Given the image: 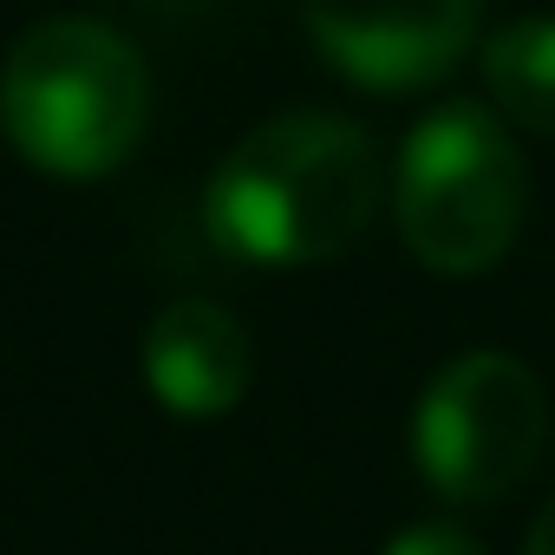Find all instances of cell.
I'll list each match as a JSON object with an SVG mask.
<instances>
[{"label": "cell", "mask_w": 555, "mask_h": 555, "mask_svg": "<svg viewBox=\"0 0 555 555\" xmlns=\"http://www.w3.org/2000/svg\"><path fill=\"white\" fill-rule=\"evenodd\" d=\"M301 21L353 86L418 92L464 60L477 0H301Z\"/></svg>", "instance_id": "5"}, {"label": "cell", "mask_w": 555, "mask_h": 555, "mask_svg": "<svg viewBox=\"0 0 555 555\" xmlns=\"http://www.w3.org/2000/svg\"><path fill=\"white\" fill-rule=\"evenodd\" d=\"M548 444V399L542 379L516 353H464L451 360L412 418V457L425 483L451 503L509 496Z\"/></svg>", "instance_id": "4"}, {"label": "cell", "mask_w": 555, "mask_h": 555, "mask_svg": "<svg viewBox=\"0 0 555 555\" xmlns=\"http://www.w3.org/2000/svg\"><path fill=\"white\" fill-rule=\"evenodd\" d=\"M522 555H555V496L542 503V516L529 522V548Z\"/></svg>", "instance_id": "9"}, {"label": "cell", "mask_w": 555, "mask_h": 555, "mask_svg": "<svg viewBox=\"0 0 555 555\" xmlns=\"http://www.w3.org/2000/svg\"><path fill=\"white\" fill-rule=\"evenodd\" d=\"M151 118V79L125 34L105 21L53 14L40 21L0 73V125L14 151L47 177H105L118 170Z\"/></svg>", "instance_id": "2"}, {"label": "cell", "mask_w": 555, "mask_h": 555, "mask_svg": "<svg viewBox=\"0 0 555 555\" xmlns=\"http://www.w3.org/2000/svg\"><path fill=\"white\" fill-rule=\"evenodd\" d=\"M386 555H483L457 522H412L386 542Z\"/></svg>", "instance_id": "8"}, {"label": "cell", "mask_w": 555, "mask_h": 555, "mask_svg": "<svg viewBox=\"0 0 555 555\" xmlns=\"http://www.w3.org/2000/svg\"><path fill=\"white\" fill-rule=\"evenodd\" d=\"M144 386L177 418H216L248 392L242 321L216 301H170L144 334Z\"/></svg>", "instance_id": "6"}, {"label": "cell", "mask_w": 555, "mask_h": 555, "mask_svg": "<svg viewBox=\"0 0 555 555\" xmlns=\"http://www.w3.org/2000/svg\"><path fill=\"white\" fill-rule=\"evenodd\" d=\"M483 79L522 131L555 138V14L496 27L483 40Z\"/></svg>", "instance_id": "7"}, {"label": "cell", "mask_w": 555, "mask_h": 555, "mask_svg": "<svg viewBox=\"0 0 555 555\" xmlns=\"http://www.w3.org/2000/svg\"><path fill=\"white\" fill-rule=\"evenodd\" d=\"M529 203V170L483 105H438L399 144L392 216L405 248L438 274H483L509 255Z\"/></svg>", "instance_id": "3"}, {"label": "cell", "mask_w": 555, "mask_h": 555, "mask_svg": "<svg viewBox=\"0 0 555 555\" xmlns=\"http://www.w3.org/2000/svg\"><path fill=\"white\" fill-rule=\"evenodd\" d=\"M379 151L340 112H282L255 125L203 190V229L216 248L301 268L353 248L379 209Z\"/></svg>", "instance_id": "1"}]
</instances>
